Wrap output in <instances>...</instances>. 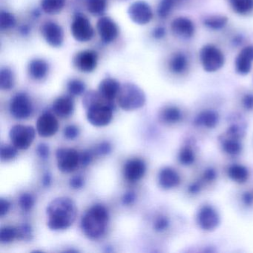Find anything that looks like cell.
<instances>
[{
	"label": "cell",
	"instance_id": "obj_1",
	"mask_svg": "<svg viewBox=\"0 0 253 253\" xmlns=\"http://www.w3.org/2000/svg\"><path fill=\"white\" fill-rule=\"evenodd\" d=\"M46 214L49 229L64 230L73 224L78 214V208L73 200L68 197H60L48 204Z\"/></svg>",
	"mask_w": 253,
	"mask_h": 253
},
{
	"label": "cell",
	"instance_id": "obj_2",
	"mask_svg": "<svg viewBox=\"0 0 253 253\" xmlns=\"http://www.w3.org/2000/svg\"><path fill=\"white\" fill-rule=\"evenodd\" d=\"M83 104L86 110L87 120L97 127L109 125L113 118L114 102L108 101L97 91H88L84 95Z\"/></svg>",
	"mask_w": 253,
	"mask_h": 253
},
{
	"label": "cell",
	"instance_id": "obj_3",
	"mask_svg": "<svg viewBox=\"0 0 253 253\" xmlns=\"http://www.w3.org/2000/svg\"><path fill=\"white\" fill-rule=\"evenodd\" d=\"M109 220L107 209L101 204H96L87 210L83 216L81 228L88 238L98 239L106 232Z\"/></svg>",
	"mask_w": 253,
	"mask_h": 253
},
{
	"label": "cell",
	"instance_id": "obj_4",
	"mask_svg": "<svg viewBox=\"0 0 253 253\" xmlns=\"http://www.w3.org/2000/svg\"><path fill=\"white\" fill-rule=\"evenodd\" d=\"M117 101L124 110L134 111L144 106L146 97L144 91L138 85L128 83L121 85Z\"/></svg>",
	"mask_w": 253,
	"mask_h": 253
},
{
	"label": "cell",
	"instance_id": "obj_5",
	"mask_svg": "<svg viewBox=\"0 0 253 253\" xmlns=\"http://www.w3.org/2000/svg\"><path fill=\"white\" fill-rule=\"evenodd\" d=\"M200 63L207 73H215L224 66L226 57L220 48L214 44H206L200 50Z\"/></svg>",
	"mask_w": 253,
	"mask_h": 253
},
{
	"label": "cell",
	"instance_id": "obj_6",
	"mask_svg": "<svg viewBox=\"0 0 253 253\" xmlns=\"http://www.w3.org/2000/svg\"><path fill=\"white\" fill-rule=\"evenodd\" d=\"M35 134V129L32 126L17 124L10 130L9 137L11 143L17 149L26 150L33 143Z\"/></svg>",
	"mask_w": 253,
	"mask_h": 253
},
{
	"label": "cell",
	"instance_id": "obj_7",
	"mask_svg": "<svg viewBox=\"0 0 253 253\" xmlns=\"http://www.w3.org/2000/svg\"><path fill=\"white\" fill-rule=\"evenodd\" d=\"M196 223L202 230L212 232L220 225V215L212 206L205 204L197 211Z\"/></svg>",
	"mask_w": 253,
	"mask_h": 253
},
{
	"label": "cell",
	"instance_id": "obj_8",
	"mask_svg": "<svg viewBox=\"0 0 253 253\" xmlns=\"http://www.w3.org/2000/svg\"><path fill=\"white\" fill-rule=\"evenodd\" d=\"M71 32L74 39L80 42H89L94 35V30L89 20L81 14L74 17L71 25Z\"/></svg>",
	"mask_w": 253,
	"mask_h": 253
},
{
	"label": "cell",
	"instance_id": "obj_9",
	"mask_svg": "<svg viewBox=\"0 0 253 253\" xmlns=\"http://www.w3.org/2000/svg\"><path fill=\"white\" fill-rule=\"evenodd\" d=\"M9 110L11 115L16 119H26L33 112V105L26 93H17L11 98Z\"/></svg>",
	"mask_w": 253,
	"mask_h": 253
},
{
	"label": "cell",
	"instance_id": "obj_10",
	"mask_svg": "<svg viewBox=\"0 0 253 253\" xmlns=\"http://www.w3.org/2000/svg\"><path fill=\"white\" fill-rule=\"evenodd\" d=\"M57 167L62 172L70 173L75 171L80 164V155L72 148H59L56 152Z\"/></svg>",
	"mask_w": 253,
	"mask_h": 253
},
{
	"label": "cell",
	"instance_id": "obj_11",
	"mask_svg": "<svg viewBox=\"0 0 253 253\" xmlns=\"http://www.w3.org/2000/svg\"><path fill=\"white\" fill-rule=\"evenodd\" d=\"M128 14L131 21L139 26H146L153 19V11L144 1H136L128 7Z\"/></svg>",
	"mask_w": 253,
	"mask_h": 253
},
{
	"label": "cell",
	"instance_id": "obj_12",
	"mask_svg": "<svg viewBox=\"0 0 253 253\" xmlns=\"http://www.w3.org/2000/svg\"><path fill=\"white\" fill-rule=\"evenodd\" d=\"M170 29L174 36L185 41L192 39L196 33L195 23L187 17H177L174 18L171 21Z\"/></svg>",
	"mask_w": 253,
	"mask_h": 253
},
{
	"label": "cell",
	"instance_id": "obj_13",
	"mask_svg": "<svg viewBox=\"0 0 253 253\" xmlns=\"http://www.w3.org/2000/svg\"><path fill=\"white\" fill-rule=\"evenodd\" d=\"M235 71L241 76H246L253 67V45H246L240 50L234 62Z\"/></svg>",
	"mask_w": 253,
	"mask_h": 253
},
{
	"label": "cell",
	"instance_id": "obj_14",
	"mask_svg": "<svg viewBox=\"0 0 253 253\" xmlns=\"http://www.w3.org/2000/svg\"><path fill=\"white\" fill-rule=\"evenodd\" d=\"M97 30L102 42L110 44L118 38L119 28L117 23L109 17H101L97 23Z\"/></svg>",
	"mask_w": 253,
	"mask_h": 253
},
{
	"label": "cell",
	"instance_id": "obj_15",
	"mask_svg": "<svg viewBox=\"0 0 253 253\" xmlns=\"http://www.w3.org/2000/svg\"><path fill=\"white\" fill-rule=\"evenodd\" d=\"M41 33L45 42L54 48H58L64 42V32L61 26L52 21L46 22L41 28Z\"/></svg>",
	"mask_w": 253,
	"mask_h": 253
},
{
	"label": "cell",
	"instance_id": "obj_16",
	"mask_svg": "<svg viewBox=\"0 0 253 253\" xmlns=\"http://www.w3.org/2000/svg\"><path fill=\"white\" fill-rule=\"evenodd\" d=\"M98 62V55L93 50L80 51L74 58V65L80 72L91 73L95 70Z\"/></svg>",
	"mask_w": 253,
	"mask_h": 253
},
{
	"label": "cell",
	"instance_id": "obj_17",
	"mask_svg": "<svg viewBox=\"0 0 253 253\" xmlns=\"http://www.w3.org/2000/svg\"><path fill=\"white\" fill-rule=\"evenodd\" d=\"M168 68L169 72L176 76L186 75L190 70V59L184 51H175L169 59Z\"/></svg>",
	"mask_w": 253,
	"mask_h": 253
},
{
	"label": "cell",
	"instance_id": "obj_18",
	"mask_svg": "<svg viewBox=\"0 0 253 253\" xmlns=\"http://www.w3.org/2000/svg\"><path fill=\"white\" fill-rule=\"evenodd\" d=\"M36 128L41 137H51L58 131V121L52 113L45 112L37 121Z\"/></svg>",
	"mask_w": 253,
	"mask_h": 253
},
{
	"label": "cell",
	"instance_id": "obj_19",
	"mask_svg": "<svg viewBox=\"0 0 253 253\" xmlns=\"http://www.w3.org/2000/svg\"><path fill=\"white\" fill-rule=\"evenodd\" d=\"M146 171V166L144 161L134 158L128 160L124 168V177L130 182H135L140 180L144 176Z\"/></svg>",
	"mask_w": 253,
	"mask_h": 253
},
{
	"label": "cell",
	"instance_id": "obj_20",
	"mask_svg": "<svg viewBox=\"0 0 253 253\" xmlns=\"http://www.w3.org/2000/svg\"><path fill=\"white\" fill-rule=\"evenodd\" d=\"M158 182L163 189H171L180 184V177L174 169L166 167L160 171Z\"/></svg>",
	"mask_w": 253,
	"mask_h": 253
},
{
	"label": "cell",
	"instance_id": "obj_21",
	"mask_svg": "<svg viewBox=\"0 0 253 253\" xmlns=\"http://www.w3.org/2000/svg\"><path fill=\"white\" fill-rule=\"evenodd\" d=\"M121 86V84L116 80L105 78L99 84L98 92L108 101L114 102L118 97Z\"/></svg>",
	"mask_w": 253,
	"mask_h": 253
},
{
	"label": "cell",
	"instance_id": "obj_22",
	"mask_svg": "<svg viewBox=\"0 0 253 253\" xmlns=\"http://www.w3.org/2000/svg\"><path fill=\"white\" fill-rule=\"evenodd\" d=\"M220 121V117L216 111L211 109H206L200 112L195 117V123L197 126L211 129L217 126Z\"/></svg>",
	"mask_w": 253,
	"mask_h": 253
},
{
	"label": "cell",
	"instance_id": "obj_23",
	"mask_svg": "<svg viewBox=\"0 0 253 253\" xmlns=\"http://www.w3.org/2000/svg\"><path fill=\"white\" fill-rule=\"evenodd\" d=\"M53 110L61 118H69L75 110V102L69 95H63L56 99L53 103Z\"/></svg>",
	"mask_w": 253,
	"mask_h": 253
},
{
	"label": "cell",
	"instance_id": "obj_24",
	"mask_svg": "<svg viewBox=\"0 0 253 253\" xmlns=\"http://www.w3.org/2000/svg\"><path fill=\"white\" fill-rule=\"evenodd\" d=\"M48 72L49 65L43 59H34L31 60L28 66L29 76L35 81H41L46 78Z\"/></svg>",
	"mask_w": 253,
	"mask_h": 253
},
{
	"label": "cell",
	"instance_id": "obj_25",
	"mask_svg": "<svg viewBox=\"0 0 253 253\" xmlns=\"http://www.w3.org/2000/svg\"><path fill=\"white\" fill-rule=\"evenodd\" d=\"M159 118L164 124L174 125L183 120V112L177 106H167L161 111Z\"/></svg>",
	"mask_w": 253,
	"mask_h": 253
},
{
	"label": "cell",
	"instance_id": "obj_26",
	"mask_svg": "<svg viewBox=\"0 0 253 253\" xmlns=\"http://www.w3.org/2000/svg\"><path fill=\"white\" fill-rule=\"evenodd\" d=\"M229 23V19L223 14H211L203 19L202 23L209 30L218 32L223 30Z\"/></svg>",
	"mask_w": 253,
	"mask_h": 253
},
{
	"label": "cell",
	"instance_id": "obj_27",
	"mask_svg": "<svg viewBox=\"0 0 253 253\" xmlns=\"http://www.w3.org/2000/svg\"><path fill=\"white\" fill-rule=\"evenodd\" d=\"M220 144L223 152L230 156H236L242 152L243 146L241 139L224 134L220 140Z\"/></svg>",
	"mask_w": 253,
	"mask_h": 253
},
{
	"label": "cell",
	"instance_id": "obj_28",
	"mask_svg": "<svg viewBox=\"0 0 253 253\" xmlns=\"http://www.w3.org/2000/svg\"><path fill=\"white\" fill-rule=\"evenodd\" d=\"M234 13L247 17L253 13V0H226Z\"/></svg>",
	"mask_w": 253,
	"mask_h": 253
},
{
	"label": "cell",
	"instance_id": "obj_29",
	"mask_svg": "<svg viewBox=\"0 0 253 253\" xmlns=\"http://www.w3.org/2000/svg\"><path fill=\"white\" fill-rule=\"evenodd\" d=\"M227 175L235 183H244L248 180L250 172L245 166L235 164L228 167Z\"/></svg>",
	"mask_w": 253,
	"mask_h": 253
},
{
	"label": "cell",
	"instance_id": "obj_30",
	"mask_svg": "<svg viewBox=\"0 0 253 253\" xmlns=\"http://www.w3.org/2000/svg\"><path fill=\"white\" fill-rule=\"evenodd\" d=\"M66 0H41L42 11L49 15H55L63 11Z\"/></svg>",
	"mask_w": 253,
	"mask_h": 253
},
{
	"label": "cell",
	"instance_id": "obj_31",
	"mask_svg": "<svg viewBox=\"0 0 253 253\" xmlns=\"http://www.w3.org/2000/svg\"><path fill=\"white\" fill-rule=\"evenodd\" d=\"M186 0H161L157 8V14L161 19H166L171 14L176 6Z\"/></svg>",
	"mask_w": 253,
	"mask_h": 253
},
{
	"label": "cell",
	"instance_id": "obj_32",
	"mask_svg": "<svg viewBox=\"0 0 253 253\" xmlns=\"http://www.w3.org/2000/svg\"><path fill=\"white\" fill-rule=\"evenodd\" d=\"M177 158L181 165L189 167L195 163L196 160V153L190 144H186L180 148Z\"/></svg>",
	"mask_w": 253,
	"mask_h": 253
},
{
	"label": "cell",
	"instance_id": "obj_33",
	"mask_svg": "<svg viewBox=\"0 0 253 253\" xmlns=\"http://www.w3.org/2000/svg\"><path fill=\"white\" fill-rule=\"evenodd\" d=\"M15 85V76L9 68H2L0 70V87L1 89L8 91Z\"/></svg>",
	"mask_w": 253,
	"mask_h": 253
},
{
	"label": "cell",
	"instance_id": "obj_34",
	"mask_svg": "<svg viewBox=\"0 0 253 253\" xmlns=\"http://www.w3.org/2000/svg\"><path fill=\"white\" fill-rule=\"evenodd\" d=\"M107 0H86V8L91 15L102 17L107 8Z\"/></svg>",
	"mask_w": 253,
	"mask_h": 253
},
{
	"label": "cell",
	"instance_id": "obj_35",
	"mask_svg": "<svg viewBox=\"0 0 253 253\" xmlns=\"http://www.w3.org/2000/svg\"><path fill=\"white\" fill-rule=\"evenodd\" d=\"M15 17L9 11L2 10L0 13V28L2 30L13 29L16 26Z\"/></svg>",
	"mask_w": 253,
	"mask_h": 253
},
{
	"label": "cell",
	"instance_id": "obj_36",
	"mask_svg": "<svg viewBox=\"0 0 253 253\" xmlns=\"http://www.w3.org/2000/svg\"><path fill=\"white\" fill-rule=\"evenodd\" d=\"M68 91L72 96L82 95L85 92L86 85L84 81L78 79H72L68 83Z\"/></svg>",
	"mask_w": 253,
	"mask_h": 253
},
{
	"label": "cell",
	"instance_id": "obj_37",
	"mask_svg": "<svg viewBox=\"0 0 253 253\" xmlns=\"http://www.w3.org/2000/svg\"><path fill=\"white\" fill-rule=\"evenodd\" d=\"M17 237V227L11 226H4L0 231V241L2 244L12 242Z\"/></svg>",
	"mask_w": 253,
	"mask_h": 253
},
{
	"label": "cell",
	"instance_id": "obj_38",
	"mask_svg": "<svg viewBox=\"0 0 253 253\" xmlns=\"http://www.w3.org/2000/svg\"><path fill=\"white\" fill-rule=\"evenodd\" d=\"M17 155V149L13 145H2L0 149V156L2 161L14 159Z\"/></svg>",
	"mask_w": 253,
	"mask_h": 253
},
{
	"label": "cell",
	"instance_id": "obj_39",
	"mask_svg": "<svg viewBox=\"0 0 253 253\" xmlns=\"http://www.w3.org/2000/svg\"><path fill=\"white\" fill-rule=\"evenodd\" d=\"M17 239L31 241L33 238V229L32 226L28 223H23L21 226L17 227Z\"/></svg>",
	"mask_w": 253,
	"mask_h": 253
},
{
	"label": "cell",
	"instance_id": "obj_40",
	"mask_svg": "<svg viewBox=\"0 0 253 253\" xmlns=\"http://www.w3.org/2000/svg\"><path fill=\"white\" fill-rule=\"evenodd\" d=\"M170 226V220L165 215H159L154 222V229L158 232H163L167 230Z\"/></svg>",
	"mask_w": 253,
	"mask_h": 253
},
{
	"label": "cell",
	"instance_id": "obj_41",
	"mask_svg": "<svg viewBox=\"0 0 253 253\" xmlns=\"http://www.w3.org/2000/svg\"><path fill=\"white\" fill-rule=\"evenodd\" d=\"M19 202L23 210L29 211L35 205V198L32 194L23 193L20 195Z\"/></svg>",
	"mask_w": 253,
	"mask_h": 253
},
{
	"label": "cell",
	"instance_id": "obj_42",
	"mask_svg": "<svg viewBox=\"0 0 253 253\" xmlns=\"http://www.w3.org/2000/svg\"><path fill=\"white\" fill-rule=\"evenodd\" d=\"M217 173L216 170L212 167H208L204 170L201 177V182L206 184H211L213 182L215 181L217 179Z\"/></svg>",
	"mask_w": 253,
	"mask_h": 253
},
{
	"label": "cell",
	"instance_id": "obj_43",
	"mask_svg": "<svg viewBox=\"0 0 253 253\" xmlns=\"http://www.w3.org/2000/svg\"><path fill=\"white\" fill-rule=\"evenodd\" d=\"M241 104L246 111H253V93H245L241 97Z\"/></svg>",
	"mask_w": 253,
	"mask_h": 253
},
{
	"label": "cell",
	"instance_id": "obj_44",
	"mask_svg": "<svg viewBox=\"0 0 253 253\" xmlns=\"http://www.w3.org/2000/svg\"><path fill=\"white\" fill-rule=\"evenodd\" d=\"M63 134L68 140H74L79 136L80 129L76 126L69 125L65 128Z\"/></svg>",
	"mask_w": 253,
	"mask_h": 253
},
{
	"label": "cell",
	"instance_id": "obj_45",
	"mask_svg": "<svg viewBox=\"0 0 253 253\" xmlns=\"http://www.w3.org/2000/svg\"><path fill=\"white\" fill-rule=\"evenodd\" d=\"M93 160V152L91 150H85L80 155V164L83 167H88Z\"/></svg>",
	"mask_w": 253,
	"mask_h": 253
},
{
	"label": "cell",
	"instance_id": "obj_46",
	"mask_svg": "<svg viewBox=\"0 0 253 253\" xmlns=\"http://www.w3.org/2000/svg\"><path fill=\"white\" fill-rule=\"evenodd\" d=\"M50 149L48 145L41 143L37 147V154L42 160H46L49 156Z\"/></svg>",
	"mask_w": 253,
	"mask_h": 253
},
{
	"label": "cell",
	"instance_id": "obj_47",
	"mask_svg": "<svg viewBox=\"0 0 253 253\" xmlns=\"http://www.w3.org/2000/svg\"><path fill=\"white\" fill-rule=\"evenodd\" d=\"M203 186H204V183L201 182V180H198V181L192 182L188 186V192L190 195H198L202 190Z\"/></svg>",
	"mask_w": 253,
	"mask_h": 253
},
{
	"label": "cell",
	"instance_id": "obj_48",
	"mask_svg": "<svg viewBox=\"0 0 253 253\" xmlns=\"http://www.w3.org/2000/svg\"><path fill=\"white\" fill-rule=\"evenodd\" d=\"M96 152H97L96 153L99 155H109L112 152V146L109 142H103L97 146Z\"/></svg>",
	"mask_w": 253,
	"mask_h": 253
},
{
	"label": "cell",
	"instance_id": "obj_49",
	"mask_svg": "<svg viewBox=\"0 0 253 253\" xmlns=\"http://www.w3.org/2000/svg\"><path fill=\"white\" fill-rule=\"evenodd\" d=\"M84 183L85 182H84V177L81 175H77L71 179L69 184L72 189H79L84 186Z\"/></svg>",
	"mask_w": 253,
	"mask_h": 253
},
{
	"label": "cell",
	"instance_id": "obj_50",
	"mask_svg": "<svg viewBox=\"0 0 253 253\" xmlns=\"http://www.w3.org/2000/svg\"><path fill=\"white\" fill-rule=\"evenodd\" d=\"M11 208V203L8 200L1 198L0 199V216L3 217L8 213Z\"/></svg>",
	"mask_w": 253,
	"mask_h": 253
},
{
	"label": "cell",
	"instance_id": "obj_51",
	"mask_svg": "<svg viewBox=\"0 0 253 253\" xmlns=\"http://www.w3.org/2000/svg\"><path fill=\"white\" fill-rule=\"evenodd\" d=\"M152 35L155 39L161 40L165 38L166 35H167V31H166L165 28L163 27V26H158V27L153 29Z\"/></svg>",
	"mask_w": 253,
	"mask_h": 253
},
{
	"label": "cell",
	"instance_id": "obj_52",
	"mask_svg": "<svg viewBox=\"0 0 253 253\" xmlns=\"http://www.w3.org/2000/svg\"><path fill=\"white\" fill-rule=\"evenodd\" d=\"M136 199V194L132 191H128L124 194L122 198V202L124 205H129L134 202Z\"/></svg>",
	"mask_w": 253,
	"mask_h": 253
},
{
	"label": "cell",
	"instance_id": "obj_53",
	"mask_svg": "<svg viewBox=\"0 0 253 253\" xmlns=\"http://www.w3.org/2000/svg\"><path fill=\"white\" fill-rule=\"evenodd\" d=\"M243 204L246 207H251L253 204V195L250 192H245L243 194L242 197Z\"/></svg>",
	"mask_w": 253,
	"mask_h": 253
},
{
	"label": "cell",
	"instance_id": "obj_54",
	"mask_svg": "<svg viewBox=\"0 0 253 253\" xmlns=\"http://www.w3.org/2000/svg\"><path fill=\"white\" fill-rule=\"evenodd\" d=\"M51 180H52V177H51V174L50 172H46L44 174L43 178H42V185L45 187H48L51 185Z\"/></svg>",
	"mask_w": 253,
	"mask_h": 253
},
{
	"label": "cell",
	"instance_id": "obj_55",
	"mask_svg": "<svg viewBox=\"0 0 253 253\" xmlns=\"http://www.w3.org/2000/svg\"><path fill=\"white\" fill-rule=\"evenodd\" d=\"M19 32L23 36H28L31 33V28L27 25H23L19 29Z\"/></svg>",
	"mask_w": 253,
	"mask_h": 253
}]
</instances>
